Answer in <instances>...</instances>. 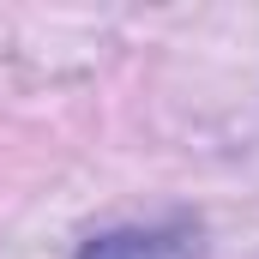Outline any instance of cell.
<instances>
[{
    "label": "cell",
    "mask_w": 259,
    "mask_h": 259,
    "mask_svg": "<svg viewBox=\"0 0 259 259\" xmlns=\"http://www.w3.org/2000/svg\"><path fill=\"white\" fill-rule=\"evenodd\" d=\"M78 259H199V235L187 223H163V229H103L91 235Z\"/></svg>",
    "instance_id": "obj_1"
}]
</instances>
